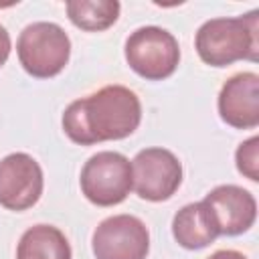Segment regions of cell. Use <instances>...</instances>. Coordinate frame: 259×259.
I'll use <instances>...</instances> for the list:
<instances>
[{
  "mask_svg": "<svg viewBox=\"0 0 259 259\" xmlns=\"http://www.w3.org/2000/svg\"><path fill=\"white\" fill-rule=\"evenodd\" d=\"M182 184V164L166 148H146L132 160V188L150 202L168 200Z\"/></svg>",
  "mask_w": 259,
  "mask_h": 259,
  "instance_id": "6",
  "label": "cell"
},
{
  "mask_svg": "<svg viewBox=\"0 0 259 259\" xmlns=\"http://www.w3.org/2000/svg\"><path fill=\"white\" fill-rule=\"evenodd\" d=\"M172 235L184 249H202L210 245L221 233L219 225L204 200L182 206L172 219Z\"/></svg>",
  "mask_w": 259,
  "mask_h": 259,
  "instance_id": "11",
  "label": "cell"
},
{
  "mask_svg": "<svg viewBox=\"0 0 259 259\" xmlns=\"http://www.w3.org/2000/svg\"><path fill=\"white\" fill-rule=\"evenodd\" d=\"M206 259H247L243 253L235 251V249H221V251H214L210 257Z\"/></svg>",
  "mask_w": 259,
  "mask_h": 259,
  "instance_id": "16",
  "label": "cell"
},
{
  "mask_svg": "<svg viewBox=\"0 0 259 259\" xmlns=\"http://www.w3.org/2000/svg\"><path fill=\"white\" fill-rule=\"evenodd\" d=\"M206 206L210 208L219 233L227 237L241 235L249 231L257 217V202L249 190L237 184H221L204 196Z\"/></svg>",
  "mask_w": 259,
  "mask_h": 259,
  "instance_id": "10",
  "label": "cell"
},
{
  "mask_svg": "<svg viewBox=\"0 0 259 259\" xmlns=\"http://www.w3.org/2000/svg\"><path fill=\"white\" fill-rule=\"evenodd\" d=\"M125 61L148 81L168 79L180 63V47L172 32L160 26H142L125 40Z\"/></svg>",
  "mask_w": 259,
  "mask_h": 259,
  "instance_id": "4",
  "label": "cell"
},
{
  "mask_svg": "<svg viewBox=\"0 0 259 259\" xmlns=\"http://www.w3.org/2000/svg\"><path fill=\"white\" fill-rule=\"evenodd\" d=\"M119 2L117 0H69L67 14L69 20L89 32H99L109 28L119 16Z\"/></svg>",
  "mask_w": 259,
  "mask_h": 259,
  "instance_id": "13",
  "label": "cell"
},
{
  "mask_svg": "<svg viewBox=\"0 0 259 259\" xmlns=\"http://www.w3.org/2000/svg\"><path fill=\"white\" fill-rule=\"evenodd\" d=\"M16 259H71V247L63 231L53 225H34L22 233Z\"/></svg>",
  "mask_w": 259,
  "mask_h": 259,
  "instance_id": "12",
  "label": "cell"
},
{
  "mask_svg": "<svg viewBox=\"0 0 259 259\" xmlns=\"http://www.w3.org/2000/svg\"><path fill=\"white\" fill-rule=\"evenodd\" d=\"M142 121L138 95L123 85H107L69 103L63 113V130L71 142L93 146L132 136Z\"/></svg>",
  "mask_w": 259,
  "mask_h": 259,
  "instance_id": "1",
  "label": "cell"
},
{
  "mask_svg": "<svg viewBox=\"0 0 259 259\" xmlns=\"http://www.w3.org/2000/svg\"><path fill=\"white\" fill-rule=\"evenodd\" d=\"M91 245L97 259H146L150 233L138 217L113 214L97 225Z\"/></svg>",
  "mask_w": 259,
  "mask_h": 259,
  "instance_id": "7",
  "label": "cell"
},
{
  "mask_svg": "<svg viewBox=\"0 0 259 259\" xmlns=\"http://www.w3.org/2000/svg\"><path fill=\"white\" fill-rule=\"evenodd\" d=\"M196 53L210 67H229L237 61L259 57V10L235 18H210L194 38Z\"/></svg>",
  "mask_w": 259,
  "mask_h": 259,
  "instance_id": "2",
  "label": "cell"
},
{
  "mask_svg": "<svg viewBox=\"0 0 259 259\" xmlns=\"http://www.w3.org/2000/svg\"><path fill=\"white\" fill-rule=\"evenodd\" d=\"M16 53L28 75L49 79L59 75L69 63L71 40L59 24L40 20L24 26L16 42Z\"/></svg>",
  "mask_w": 259,
  "mask_h": 259,
  "instance_id": "3",
  "label": "cell"
},
{
  "mask_svg": "<svg viewBox=\"0 0 259 259\" xmlns=\"http://www.w3.org/2000/svg\"><path fill=\"white\" fill-rule=\"evenodd\" d=\"M8 55H10V34L0 24V67L8 61Z\"/></svg>",
  "mask_w": 259,
  "mask_h": 259,
  "instance_id": "15",
  "label": "cell"
},
{
  "mask_svg": "<svg viewBox=\"0 0 259 259\" xmlns=\"http://www.w3.org/2000/svg\"><path fill=\"white\" fill-rule=\"evenodd\" d=\"M42 186V170L32 156L14 152L0 160V204L4 208L20 212L34 206Z\"/></svg>",
  "mask_w": 259,
  "mask_h": 259,
  "instance_id": "8",
  "label": "cell"
},
{
  "mask_svg": "<svg viewBox=\"0 0 259 259\" xmlns=\"http://www.w3.org/2000/svg\"><path fill=\"white\" fill-rule=\"evenodd\" d=\"M235 162H237V170L243 176H247L253 182L259 180V138L257 136L249 138L237 148Z\"/></svg>",
  "mask_w": 259,
  "mask_h": 259,
  "instance_id": "14",
  "label": "cell"
},
{
  "mask_svg": "<svg viewBox=\"0 0 259 259\" xmlns=\"http://www.w3.org/2000/svg\"><path fill=\"white\" fill-rule=\"evenodd\" d=\"M81 192L97 206H115L132 192V164L119 152H97L81 170Z\"/></svg>",
  "mask_w": 259,
  "mask_h": 259,
  "instance_id": "5",
  "label": "cell"
},
{
  "mask_svg": "<svg viewBox=\"0 0 259 259\" xmlns=\"http://www.w3.org/2000/svg\"><path fill=\"white\" fill-rule=\"evenodd\" d=\"M221 119L237 130L259 125V75L245 71L229 77L219 93Z\"/></svg>",
  "mask_w": 259,
  "mask_h": 259,
  "instance_id": "9",
  "label": "cell"
}]
</instances>
